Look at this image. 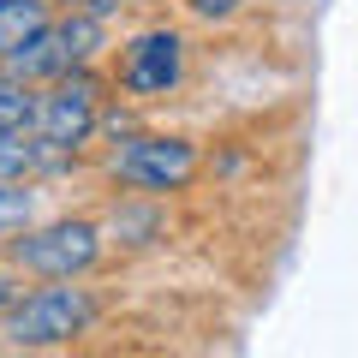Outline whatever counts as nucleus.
<instances>
[{
  "label": "nucleus",
  "mask_w": 358,
  "mask_h": 358,
  "mask_svg": "<svg viewBox=\"0 0 358 358\" xmlns=\"http://www.w3.org/2000/svg\"><path fill=\"white\" fill-rule=\"evenodd\" d=\"M30 215H36V192H24L18 179H0V239L24 233Z\"/></svg>",
  "instance_id": "obj_9"
},
{
  "label": "nucleus",
  "mask_w": 358,
  "mask_h": 358,
  "mask_svg": "<svg viewBox=\"0 0 358 358\" xmlns=\"http://www.w3.org/2000/svg\"><path fill=\"white\" fill-rule=\"evenodd\" d=\"M78 60H84V54L72 48L66 24H42L36 36L24 42V48H13V54H6V66H13L18 78H66Z\"/></svg>",
  "instance_id": "obj_6"
},
{
  "label": "nucleus",
  "mask_w": 358,
  "mask_h": 358,
  "mask_svg": "<svg viewBox=\"0 0 358 358\" xmlns=\"http://www.w3.org/2000/svg\"><path fill=\"white\" fill-rule=\"evenodd\" d=\"M66 6H72V13H90V18H114L126 0H66Z\"/></svg>",
  "instance_id": "obj_11"
},
{
  "label": "nucleus",
  "mask_w": 358,
  "mask_h": 358,
  "mask_svg": "<svg viewBox=\"0 0 358 358\" xmlns=\"http://www.w3.org/2000/svg\"><path fill=\"white\" fill-rule=\"evenodd\" d=\"M42 24H48V6L42 0H0V60L13 48H24Z\"/></svg>",
  "instance_id": "obj_7"
},
{
  "label": "nucleus",
  "mask_w": 358,
  "mask_h": 358,
  "mask_svg": "<svg viewBox=\"0 0 358 358\" xmlns=\"http://www.w3.org/2000/svg\"><path fill=\"white\" fill-rule=\"evenodd\" d=\"M96 322V299L84 287H42L6 317V341L13 346H66Z\"/></svg>",
  "instance_id": "obj_1"
},
{
  "label": "nucleus",
  "mask_w": 358,
  "mask_h": 358,
  "mask_svg": "<svg viewBox=\"0 0 358 358\" xmlns=\"http://www.w3.org/2000/svg\"><path fill=\"white\" fill-rule=\"evenodd\" d=\"M179 72H185V42L173 36V30H143L138 42L126 48V90H138V96H162V90L179 84Z\"/></svg>",
  "instance_id": "obj_5"
},
{
  "label": "nucleus",
  "mask_w": 358,
  "mask_h": 358,
  "mask_svg": "<svg viewBox=\"0 0 358 358\" xmlns=\"http://www.w3.org/2000/svg\"><path fill=\"white\" fill-rule=\"evenodd\" d=\"M42 155V138H18V131H0V179H24Z\"/></svg>",
  "instance_id": "obj_10"
},
{
  "label": "nucleus",
  "mask_w": 358,
  "mask_h": 358,
  "mask_svg": "<svg viewBox=\"0 0 358 358\" xmlns=\"http://www.w3.org/2000/svg\"><path fill=\"white\" fill-rule=\"evenodd\" d=\"M96 257H102V233L90 221H54V227H36V233L24 227L13 239V263L30 268V275H48V281H72Z\"/></svg>",
  "instance_id": "obj_2"
},
{
  "label": "nucleus",
  "mask_w": 358,
  "mask_h": 358,
  "mask_svg": "<svg viewBox=\"0 0 358 358\" xmlns=\"http://www.w3.org/2000/svg\"><path fill=\"white\" fill-rule=\"evenodd\" d=\"M36 138L48 143V150H78V143L96 131V84H90L84 72H66V78H54V90L48 96H36Z\"/></svg>",
  "instance_id": "obj_4"
},
{
  "label": "nucleus",
  "mask_w": 358,
  "mask_h": 358,
  "mask_svg": "<svg viewBox=\"0 0 358 358\" xmlns=\"http://www.w3.org/2000/svg\"><path fill=\"white\" fill-rule=\"evenodd\" d=\"M114 173L126 185H138V192H173V185H185L197 173V150L185 138H155V131H143V138L120 143Z\"/></svg>",
  "instance_id": "obj_3"
},
{
  "label": "nucleus",
  "mask_w": 358,
  "mask_h": 358,
  "mask_svg": "<svg viewBox=\"0 0 358 358\" xmlns=\"http://www.w3.org/2000/svg\"><path fill=\"white\" fill-rule=\"evenodd\" d=\"M6 299H13V287H6V275H0V305H6Z\"/></svg>",
  "instance_id": "obj_13"
},
{
  "label": "nucleus",
  "mask_w": 358,
  "mask_h": 358,
  "mask_svg": "<svg viewBox=\"0 0 358 358\" xmlns=\"http://www.w3.org/2000/svg\"><path fill=\"white\" fill-rule=\"evenodd\" d=\"M192 13L197 18H233V13H239V0H192Z\"/></svg>",
  "instance_id": "obj_12"
},
{
  "label": "nucleus",
  "mask_w": 358,
  "mask_h": 358,
  "mask_svg": "<svg viewBox=\"0 0 358 358\" xmlns=\"http://www.w3.org/2000/svg\"><path fill=\"white\" fill-rule=\"evenodd\" d=\"M36 120V96H30V78H18L13 66H0V131H18Z\"/></svg>",
  "instance_id": "obj_8"
}]
</instances>
